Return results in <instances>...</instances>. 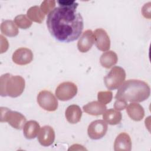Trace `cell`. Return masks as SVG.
<instances>
[{
  "label": "cell",
  "mask_w": 151,
  "mask_h": 151,
  "mask_svg": "<svg viewBox=\"0 0 151 151\" xmlns=\"http://www.w3.org/2000/svg\"><path fill=\"white\" fill-rule=\"evenodd\" d=\"M47 26L50 34L57 40L69 42L78 38L83 29V19L76 9L57 7L47 16Z\"/></svg>",
  "instance_id": "6da1fadb"
},
{
  "label": "cell",
  "mask_w": 151,
  "mask_h": 151,
  "mask_svg": "<svg viewBox=\"0 0 151 151\" xmlns=\"http://www.w3.org/2000/svg\"><path fill=\"white\" fill-rule=\"evenodd\" d=\"M150 94L149 86L139 80H128L120 87L115 98L130 102H142L149 98Z\"/></svg>",
  "instance_id": "7a4b0ae2"
},
{
  "label": "cell",
  "mask_w": 151,
  "mask_h": 151,
  "mask_svg": "<svg viewBox=\"0 0 151 151\" xmlns=\"http://www.w3.org/2000/svg\"><path fill=\"white\" fill-rule=\"evenodd\" d=\"M25 86V80L22 77L9 73L3 74L0 78V94L2 97H17L23 93Z\"/></svg>",
  "instance_id": "3957f363"
},
{
  "label": "cell",
  "mask_w": 151,
  "mask_h": 151,
  "mask_svg": "<svg viewBox=\"0 0 151 151\" xmlns=\"http://www.w3.org/2000/svg\"><path fill=\"white\" fill-rule=\"evenodd\" d=\"M0 121L6 122L12 127L21 130L26 122L25 117L21 113L12 111L7 107H1Z\"/></svg>",
  "instance_id": "277c9868"
},
{
  "label": "cell",
  "mask_w": 151,
  "mask_h": 151,
  "mask_svg": "<svg viewBox=\"0 0 151 151\" xmlns=\"http://www.w3.org/2000/svg\"><path fill=\"white\" fill-rule=\"evenodd\" d=\"M125 78L126 72L124 70L119 66H115L104 77V82L108 89L115 90L122 85Z\"/></svg>",
  "instance_id": "5b68a950"
},
{
  "label": "cell",
  "mask_w": 151,
  "mask_h": 151,
  "mask_svg": "<svg viewBox=\"0 0 151 151\" xmlns=\"http://www.w3.org/2000/svg\"><path fill=\"white\" fill-rule=\"evenodd\" d=\"M39 106L46 111H54L58 107V101L54 94L47 90L41 91L37 96Z\"/></svg>",
  "instance_id": "8992f818"
},
{
  "label": "cell",
  "mask_w": 151,
  "mask_h": 151,
  "mask_svg": "<svg viewBox=\"0 0 151 151\" xmlns=\"http://www.w3.org/2000/svg\"><path fill=\"white\" fill-rule=\"evenodd\" d=\"M77 93V86L70 81L60 84L55 90V95L61 101H67L73 99Z\"/></svg>",
  "instance_id": "52a82bcc"
},
{
  "label": "cell",
  "mask_w": 151,
  "mask_h": 151,
  "mask_svg": "<svg viewBox=\"0 0 151 151\" xmlns=\"http://www.w3.org/2000/svg\"><path fill=\"white\" fill-rule=\"evenodd\" d=\"M107 124L103 120H96L92 122L87 129V133L91 139L97 140L102 138L107 131Z\"/></svg>",
  "instance_id": "ba28073f"
},
{
  "label": "cell",
  "mask_w": 151,
  "mask_h": 151,
  "mask_svg": "<svg viewBox=\"0 0 151 151\" xmlns=\"http://www.w3.org/2000/svg\"><path fill=\"white\" fill-rule=\"evenodd\" d=\"M94 42L97 48L102 51H106L110 47V40L106 31L101 28H98L93 32Z\"/></svg>",
  "instance_id": "9c48e42d"
},
{
  "label": "cell",
  "mask_w": 151,
  "mask_h": 151,
  "mask_svg": "<svg viewBox=\"0 0 151 151\" xmlns=\"http://www.w3.org/2000/svg\"><path fill=\"white\" fill-rule=\"evenodd\" d=\"M12 59L18 65H26L32 61L33 54L32 51L27 48H19L13 53Z\"/></svg>",
  "instance_id": "30bf717a"
},
{
  "label": "cell",
  "mask_w": 151,
  "mask_h": 151,
  "mask_svg": "<svg viewBox=\"0 0 151 151\" xmlns=\"http://www.w3.org/2000/svg\"><path fill=\"white\" fill-rule=\"evenodd\" d=\"M94 43V37L93 32L91 30L87 29L85 31L81 37L80 38L77 48L81 52H86L89 51Z\"/></svg>",
  "instance_id": "8fae6325"
},
{
  "label": "cell",
  "mask_w": 151,
  "mask_h": 151,
  "mask_svg": "<svg viewBox=\"0 0 151 151\" xmlns=\"http://www.w3.org/2000/svg\"><path fill=\"white\" fill-rule=\"evenodd\" d=\"M40 143L44 146H48L54 142L55 140V132L53 128L50 126H43L38 136Z\"/></svg>",
  "instance_id": "7c38bea8"
},
{
  "label": "cell",
  "mask_w": 151,
  "mask_h": 151,
  "mask_svg": "<svg viewBox=\"0 0 151 151\" xmlns=\"http://www.w3.org/2000/svg\"><path fill=\"white\" fill-rule=\"evenodd\" d=\"M132 149V140L129 135L126 133H120L115 139L114 150L115 151L127 150Z\"/></svg>",
  "instance_id": "4fadbf2b"
},
{
  "label": "cell",
  "mask_w": 151,
  "mask_h": 151,
  "mask_svg": "<svg viewBox=\"0 0 151 151\" xmlns=\"http://www.w3.org/2000/svg\"><path fill=\"white\" fill-rule=\"evenodd\" d=\"M65 116L67 120L70 123L76 124L80 122L82 116V111L78 105L72 104L67 108Z\"/></svg>",
  "instance_id": "5bb4252c"
},
{
  "label": "cell",
  "mask_w": 151,
  "mask_h": 151,
  "mask_svg": "<svg viewBox=\"0 0 151 151\" xmlns=\"http://www.w3.org/2000/svg\"><path fill=\"white\" fill-rule=\"evenodd\" d=\"M126 111L130 118L134 121L142 120L145 116V110L143 107L137 103L129 104L126 107Z\"/></svg>",
  "instance_id": "9a60e30c"
},
{
  "label": "cell",
  "mask_w": 151,
  "mask_h": 151,
  "mask_svg": "<svg viewBox=\"0 0 151 151\" xmlns=\"http://www.w3.org/2000/svg\"><path fill=\"white\" fill-rule=\"evenodd\" d=\"M83 109L84 112L88 114L99 116L104 113L106 110V106L99 101H94L84 105Z\"/></svg>",
  "instance_id": "2e32d148"
},
{
  "label": "cell",
  "mask_w": 151,
  "mask_h": 151,
  "mask_svg": "<svg viewBox=\"0 0 151 151\" xmlns=\"http://www.w3.org/2000/svg\"><path fill=\"white\" fill-rule=\"evenodd\" d=\"M40 126L35 120H29L24 126L23 132L24 136L28 139H34L40 132Z\"/></svg>",
  "instance_id": "e0dca14e"
},
{
  "label": "cell",
  "mask_w": 151,
  "mask_h": 151,
  "mask_svg": "<svg viewBox=\"0 0 151 151\" xmlns=\"http://www.w3.org/2000/svg\"><path fill=\"white\" fill-rule=\"evenodd\" d=\"M118 60L116 52L113 51H107L102 54L100 58L101 65L106 68H110L115 65Z\"/></svg>",
  "instance_id": "ac0fdd59"
},
{
  "label": "cell",
  "mask_w": 151,
  "mask_h": 151,
  "mask_svg": "<svg viewBox=\"0 0 151 151\" xmlns=\"http://www.w3.org/2000/svg\"><path fill=\"white\" fill-rule=\"evenodd\" d=\"M103 117L104 121L107 123L111 125H116L121 122L122 116L120 111L111 109L106 110L103 114Z\"/></svg>",
  "instance_id": "d6986e66"
},
{
  "label": "cell",
  "mask_w": 151,
  "mask_h": 151,
  "mask_svg": "<svg viewBox=\"0 0 151 151\" xmlns=\"http://www.w3.org/2000/svg\"><path fill=\"white\" fill-rule=\"evenodd\" d=\"M1 32L8 37H15L18 34V29L11 20H5L1 25Z\"/></svg>",
  "instance_id": "ffe728a7"
},
{
  "label": "cell",
  "mask_w": 151,
  "mask_h": 151,
  "mask_svg": "<svg viewBox=\"0 0 151 151\" xmlns=\"http://www.w3.org/2000/svg\"><path fill=\"white\" fill-rule=\"evenodd\" d=\"M27 15L30 20L40 24L43 21L45 18V14L40 8L37 5L29 8L27 11Z\"/></svg>",
  "instance_id": "44dd1931"
},
{
  "label": "cell",
  "mask_w": 151,
  "mask_h": 151,
  "mask_svg": "<svg viewBox=\"0 0 151 151\" xmlns=\"http://www.w3.org/2000/svg\"><path fill=\"white\" fill-rule=\"evenodd\" d=\"M14 22L19 28L22 29H27L32 25V21L24 14L16 16L14 19Z\"/></svg>",
  "instance_id": "7402d4cb"
},
{
  "label": "cell",
  "mask_w": 151,
  "mask_h": 151,
  "mask_svg": "<svg viewBox=\"0 0 151 151\" xmlns=\"http://www.w3.org/2000/svg\"><path fill=\"white\" fill-rule=\"evenodd\" d=\"M113 98L112 92L110 91H100L97 94V99L99 102L102 104H106L110 103Z\"/></svg>",
  "instance_id": "603a6c76"
},
{
  "label": "cell",
  "mask_w": 151,
  "mask_h": 151,
  "mask_svg": "<svg viewBox=\"0 0 151 151\" xmlns=\"http://www.w3.org/2000/svg\"><path fill=\"white\" fill-rule=\"evenodd\" d=\"M55 6V1L54 0H45L44 1L41 5L40 9L42 12L45 15L49 14Z\"/></svg>",
  "instance_id": "cb8c5ba5"
},
{
  "label": "cell",
  "mask_w": 151,
  "mask_h": 151,
  "mask_svg": "<svg viewBox=\"0 0 151 151\" xmlns=\"http://www.w3.org/2000/svg\"><path fill=\"white\" fill-rule=\"evenodd\" d=\"M57 3L61 7H66V8H70L73 9H76L78 3L75 1H70V0H60L57 1Z\"/></svg>",
  "instance_id": "d4e9b609"
},
{
  "label": "cell",
  "mask_w": 151,
  "mask_h": 151,
  "mask_svg": "<svg viewBox=\"0 0 151 151\" xmlns=\"http://www.w3.org/2000/svg\"><path fill=\"white\" fill-rule=\"evenodd\" d=\"M127 101L122 99H116L114 104V109L118 111L124 110L127 107Z\"/></svg>",
  "instance_id": "484cf974"
}]
</instances>
